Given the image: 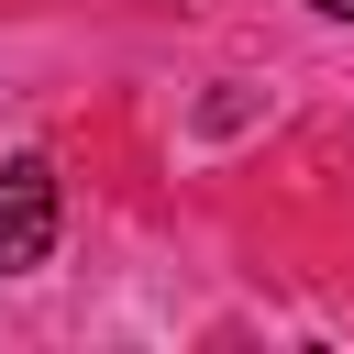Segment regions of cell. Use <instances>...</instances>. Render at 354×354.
I'll return each instance as SVG.
<instances>
[{
	"label": "cell",
	"mask_w": 354,
	"mask_h": 354,
	"mask_svg": "<svg viewBox=\"0 0 354 354\" xmlns=\"http://www.w3.org/2000/svg\"><path fill=\"white\" fill-rule=\"evenodd\" d=\"M44 254H55V166L11 155L0 166V277H33Z\"/></svg>",
	"instance_id": "obj_1"
},
{
	"label": "cell",
	"mask_w": 354,
	"mask_h": 354,
	"mask_svg": "<svg viewBox=\"0 0 354 354\" xmlns=\"http://www.w3.org/2000/svg\"><path fill=\"white\" fill-rule=\"evenodd\" d=\"M310 11H332V22H354V0H310Z\"/></svg>",
	"instance_id": "obj_2"
}]
</instances>
